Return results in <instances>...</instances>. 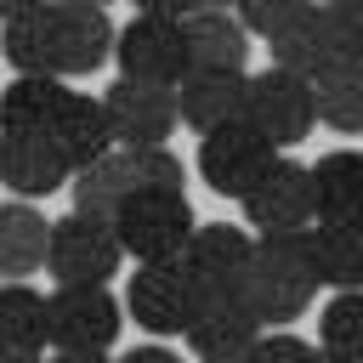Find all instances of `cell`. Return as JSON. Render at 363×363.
I'll use <instances>...</instances> for the list:
<instances>
[{"label":"cell","mask_w":363,"mask_h":363,"mask_svg":"<svg viewBox=\"0 0 363 363\" xmlns=\"http://www.w3.org/2000/svg\"><path fill=\"white\" fill-rule=\"evenodd\" d=\"M182 182L187 176H182V159L170 147H113L96 164L74 170L68 187H74V210L113 221L136 193H187Z\"/></svg>","instance_id":"1"},{"label":"cell","mask_w":363,"mask_h":363,"mask_svg":"<svg viewBox=\"0 0 363 363\" xmlns=\"http://www.w3.org/2000/svg\"><path fill=\"white\" fill-rule=\"evenodd\" d=\"M199 216L187 204V193H136L119 216H113V233L125 244V255L142 267V261H176L193 238Z\"/></svg>","instance_id":"6"},{"label":"cell","mask_w":363,"mask_h":363,"mask_svg":"<svg viewBox=\"0 0 363 363\" xmlns=\"http://www.w3.org/2000/svg\"><path fill=\"white\" fill-rule=\"evenodd\" d=\"M136 11H164V17H193L199 0H130Z\"/></svg>","instance_id":"31"},{"label":"cell","mask_w":363,"mask_h":363,"mask_svg":"<svg viewBox=\"0 0 363 363\" xmlns=\"http://www.w3.org/2000/svg\"><path fill=\"white\" fill-rule=\"evenodd\" d=\"M318 267H312V244L306 233H261L255 238V261H250V278H244V295L255 306V318L267 329H289L312 295H318Z\"/></svg>","instance_id":"2"},{"label":"cell","mask_w":363,"mask_h":363,"mask_svg":"<svg viewBox=\"0 0 363 363\" xmlns=\"http://www.w3.org/2000/svg\"><path fill=\"white\" fill-rule=\"evenodd\" d=\"M312 11H318V0H238V23L261 40H278L284 28H295Z\"/></svg>","instance_id":"29"},{"label":"cell","mask_w":363,"mask_h":363,"mask_svg":"<svg viewBox=\"0 0 363 363\" xmlns=\"http://www.w3.org/2000/svg\"><path fill=\"white\" fill-rule=\"evenodd\" d=\"M267 335V323L255 318L250 295L244 289H210L193 301V323H187V346L199 357L210 352H238V346H255Z\"/></svg>","instance_id":"15"},{"label":"cell","mask_w":363,"mask_h":363,"mask_svg":"<svg viewBox=\"0 0 363 363\" xmlns=\"http://www.w3.org/2000/svg\"><path fill=\"white\" fill-rule=\"evenodd\" d=\"M267 51H272V62L278 68H289V74H301V79H318L335 57H329V40H323V17L312 11V17H301L295 28H284L278 40H267Z\"/></svg>","instance_id":"26"},{"label":"cell","mask_w":363,"mask_h":363,"mask_svg":"<svg viewBox=\"0 0 363 363\" xmlns=\"http://www.w3.org/2000/svg\"><path fill=\"white\" fill-rule=\"evenodd\" d=\"M250 261H255V238L244 227H227V221H199L187 250H182V267L193 278L199 295L210 289H244L250 278Z\"/></svg>","instance_id":"12"},{"label":"cell","mask_w":363,"mask_h":363,"mask_svg":"<svg viewBox=\"0 0 363 363\" xmlns=\"http://www.w3.org/2000/svg\"><path fill=\"white\" fill-rule=\"evenodd\" d=\"M51 346V318H45V295L23 284H0V352L11 357H45Z\"/></svg>","instance_id":"22"},{"label":"cell","mask_w":363,"mask_h":363,"mask_svg":"<svg viewBox=\"0 0 363 363\" xmlns=\"http://www.w3.org/2000/svg\"><path fill=\"white\" fill-rule=\"evenodd\" d=\"M244 91H250V74H227V68H187L176 79V119L199 136L244 119Z\"/></svg>","instance_id":"14"},{"label":"cell","mask_w":363,"mask_h":363,"mask_svg":"<svg viewBox=\"0 0 363 363\" xmlns=\"http://www.w3.org/2000/svg\"><path fill=\"white\" fill-rule=\"evenodd\" d=\"M318 17H323L329 57H335V62H357V68H363V0H335V6H318Z\"/></svg>","instance_id":"28"},{"label":"cell","mask_w":363,"mask_h":363,"mask_svg":"<svg viewBox=\"0 0 363 363\" xmlns=\"http://www.w3.org/2000/svg\"><path fill=\"white\" fill-rule=\"evenodd\" d=\"M40 6H51V0H6V17L11 11H40Z\"/></svg>","instance_id":"35"},{"label":"cell","mask_w":363,"mask_h":363,"mask_svg":"<svg viewBox=\"0 0 363 363\" xmlns=\"http://www.w3.org/2000/svg\"><path fill=\"white\" fill-rule=\"evenodd\" d=\"M62 102H68L62 79H51V74H17L0 91V136H51Z\"/></svg>","instance_id":"17"},{"label":"cell","mask_w":363,"mask_h":363,"mask_svg":"<svg viewBox=\"0 0 363 363\" xmlns=\"http://www.w3.org/2000/svg\"><path fill=\"white\" fill-rule=\"evenodd\" d=\"M255 363H318V346L289 335V329H267L255 340Z\"/></svg>","instance_id":"30"},{"label":"cell","mask_w":363,"mask_h":363,"mask_svg":"<svg viewBox=\"0 0 363 363\" xmlns=\"http://www.w3.org/2000/svg\"><path fill=\"white\" fill-rule=\"evenodd\" d=\"M51 34H57V74H96L113 62V17L91 0H51Z\"/></svg>","instance_id":"13"},{"label":"cell","mask_w":363,"mask_h":363,"mask_svg":"<svg viewBox=\"0 0 363 363\" xmlns=\"http://www.w3.org/2000/svg\"><path fill=\"white\" fill-rule=\"evenodd\" d=\"M45 244H51V221L28 199L0 204V284H23L28 272H40Z\"/></svg>","instance_id":"20"},{"label":"cell","mask_w":363,"mask_h":363,"mask_svg":"<svg viewBox=\"0 0 363 363\" xmlns=\"http://www.w3.org/2000/svg\"><path fill=\"white\" fill-rule=\"evenodd\" d=\"M272 164H278V147L244 119H233V125H221V130H210L199 142V176L221 199H244Z\"/></svg>","instance_id":"8"},{"label":"cell","mask_w":363,"mask_h":363,"mask_svg":"<svg viewBox=\"0 0 363 363\" xmlns=\"http://www.w3.org/2000/svg\"><path fill=\"white\" fill-rule=\"evenodd\" d=\"M244 125H255L272 147H301L318 130V102H312V79L267 62L261 74H250L244 91Z\"/></svg>","instance_id":"4"},{"label":"cell","mask_w":363,"mask_h":363,"mask_svg":"<svg viewBox=\"0 0 363 363\" xmlns=\"http://www.w3.org/2000/svg\"><path fill=\"white\" fill-rule=\"evenodd\" d=\"M312 204L318 221H363V153L335 147L312 164Z\"/></svg>","instance_id":"21"},{"label":"cell","mask_w":363,"mask_h":363,"mask_svg":"<svg viewBox=\"0 0 363 363\" xmlns=\"http://www.w3.org/2000/svg\"><path fill=\"white\" fill-rule=\"evenodd\" d=\"M51 142H57V153H62L74 170H85V164H96L102 153L119 147L102 96H79V91H68V102H62V113H57V125H51Z\"/></svg>","instance_id":"19"},{"label":"cell","mask_w":363,"mask_h":363,"mask_svg":"<svg viewBox=\"0 0 363 363\" xmlns=\"http://www.w3.org/2000/svg\"><path fill=\"white\" fill-rule=\"evenodd\" d=\"M0 23H6V0H0Z\"/></svg>","instance_id":"38"},{"label":"cell","mask_w":363,"mask_h":363,"mask_svg":"<svg viewBox=\"0 0 363 363\" xmlns=\"http://www.w3.org/2000/svg\"><path fill=\"white\" fill-rule=\"evenodd\" d=\"M119 363H182L176 352H164V346H136V352H125Z\"/></svg>","instance_id":"32"},{"label":"cell","mask_w":363,"mask_h":363,"mask_svg":"<svg viewBox=\"0 0 363 363\" xmlns=\"http://www.w3.org/2000/svg\"><path fill=\"white\" fill-rule=\"evenodd\" d=\"M193 301H199V289H193L182 255H176V261H142V267L130 272V289H125V306H130L136 329H147V335H159V340H164V335H187Z\"/></svg>","instance_id":"9"},{"label":"cell","mask_w":363,"mask_h":363,"mask_svg":"<svg viewBox=\"0 0 363 363\" xmlns=\"http://www.w3.org/2000/svg\"><path fill=\"white\" fill-rule=\"evenodd\" d=\"M199 11H238V0H199Z\"/></svg>","instance_id":"36"},{"label":"cell","mask_w":363,"mask_h":363,"mask_svg":"<svg viewBox=\"0 0 363 363\" xmlns=\"http://www.w3.org/2000/svg\"><path fill=\"white\" fill-rule=\"evenodd\" d=\"M91 6H108V0H91Z\"/></svg>","instance_id":"39"},{"label":"cell","mask_w":363,"mask_h":363,"mask_svg":"<svg viewBox=\"0 0 363 363\" xmlns=\"http://www.w3.org/2000/svg\"><path fill=\"white\" fill-rule=\"evenodd\" d=\"M113 62H119V79L170 85L176 91V79L187 74V28H182V17L136 11L113 40Z\"/></svg>","instance_id":"5"},{"label":"cell","mask_w":363,"mask_h":363,"mask_svg":"<svg viewBox=\"0 0 363 363\" xmlns=\"http://www.w3.org/2000/svg\"><path fill=\"white\" fill-rule=\"evenodd\" d=\"M102 108H108V125H113V142H119V147H164L170 130L182 125L170 85L113 79V85L102 91Z\"/></svg>","instance_id":"11"},{"label":"cell","mask_w":363,"mask_h":363,"mask_svg":"<svg viewBox=\"0 0 363 363\" xmlns=\"http://www.w3.org/2000/svg\"><path fill=\"white\" fill-rule=\"evenodd\" d=\"M125 267V244L113 233V221L102 216H85V210H68L51 221V244H45V272L51 284H108L113 272Z\"/></svg>","instance_id":"3"},{"label":"cell","mask_w":363,"mask_h":363,"mask_svg":"<svg viewBox=\"0 0 363 363\" xmlns=\"http://www.w3.org/2000/svg\"><path fill=\"white\" fill-rule=\"evenodd\" d=\"M51 318V352H108L119 340V301L108 284H62L45 295Z\"/></svg>","instance_id":"7"},{"label":"cell","mask_w":363,"mask_h":363,"mask_svg":"<svg viewBox=\"0 0 363 363\" xmlns=\"http://www.w3.org/2000/svg\"><path fill=\"white\" fill-rule=\"evenodd\" d=\"M318 363H357V357H335V352H323V346H318Z\"/></svg>","instance_id":"37"},{"label":"cell","mask_w":363,"mask_h":363,"mask_svg":"<svg viewBox=\"0 0 363 363\" xmlns=\"http://www.w3.org/2000/svg\"><path fill=\"white\" fill-rule=\"evenodd\" d=\"M199 363H255V346H238V352H210Z\"/></svg>","instance_id":"34"},{"label":"cell","mask_w":363,"mask_h":363,"mask_svg":"<svg viewBox=\"0 0 363 363\" xmlns=\"http://www.w3.org/2000/svg\"><path fill=\"white\" fill-rule=\"evenodd\" d=\"M318 346L363 363V289H335V301L318 312Z\"/></svg>","instance_id":"27"},{"label":"cell","mask_w":363,"mask_h":363,"mask_svg":"<svg viewBox=\"0 0 363 363\" xmlns=\"http://www.w3.org/2000/svg\"><path fill=\"white\" fill-rule=\"evenodd\" d=\"M0 57L17 68V74H57V34H51V6L40 11H11L0 23Z\"/></svg>","instance_id":"24"},{"label":"cell","mask_w":363,"mask_h":363,"mask_svg":"<svg viewBox=\"0 0 363 363\" xmlns=\"http://www.w3.org/2000/svg\"><path fill=\"white\" fill-rule=\"evenodd\" d=\"M244 221L261 233H306L318 221V204H312V164L301 159H278L244 199Z\"/></svg>","instance_id":"10"},{"label":"cell","mask_w":363,"mask_h":363,"mask_svg":"<svg viewBox=\"0 0 363 363\" xmlns=\"http://www.w3.org/2000/svg\"><path fill=\"white\" fill-rule=\"evenodd\" d=\"M74 182V164L57 153L51 136H0V187L17 199H51Z\"/></svg>","instance_id":"16"},{"label":"cell","mask_w":363,"mask_h":363,"mask_svg":"<svg viewBox=\"0 0 363 363\" xmlns=\"http://www.w3.org/2000/svg\"><path fill=\"white\" fill-rule=\"evenodd\" d=\"M312 267L335 289H363V221H312Z\"/></svg>","instance_id":"23"},{"label":"cell","mask_w":363,"mask_h":363,"mask_svg":"<svg viewBox=\"0 0 363 363\" xmlns=\"http://www.w3.org/2000/svg\"><path fill=\"white\" fill-rule=\"evenodd\" d=\"M312 102H318V125L340 136H363V68L357 62H329L312 79Z\"/></svg>","instance_id":"25"},{"label":"cell","mask_w":363,"mask_h":363,"mask_svg":"<svg viewBox=\"0 0 363 363\" xmlns=\"http://www.w3.org/2000/svg\"><path fill=\"white\" fill-rule=\"evenodd\" d=\"M45 363H113L108 352H51Z\"/></svg>","instance_id":"33"},{"label":"cell","mask_w":363,"mask_h":363,"mask_svg":"<svg viewBox=\"0 0 363 363\" xmlns=\"http://www.w3.org/2000/svg\"><path fill=\"white\" fill-rule=\"evenodd\" d=\"M323 6H335V0H323Z\"/></svg>","instance_id":"40"},{"label":"cell","mask_w":363,"mask_h":363,"mask_svg":"<svg viewBox=\"0 0 363 363\" xmlns=\"http://www.w3.org/2000/svg\"><path fill=\"white\" fill-rule=\"evenodd\" d=\"M182 28H187V68L244 74L255 34L238 23V11H193V17H182Z\"/></svg>","instance_id":"18"}]
</instances>
